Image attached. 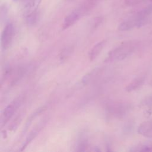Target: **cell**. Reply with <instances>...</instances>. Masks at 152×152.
Here are the masks:
<instances>
[{
  "label": "cell",
  "instance_id": "cell-1",
  "mask_svg": "<svg viewBox=\"0 0 152 152\" xmlns=\"http://www.w3.org/2000/svg\"><path fill=\"white\" fill-rule=\"evenodd\" d=\"M136 44L135 42L132 41L122 43L109 52L105 61L112 62L125 59L135 50Z\"/></svg>",
  "mask_w": 152,
  "mask_h": 152
},
{
  "label": "cell",
  "instance_id": "cell-6",
  "mask_svg": "<svg viewBox=\"0 0 152 152\" xmlns=\"http://www.w3.org/2000/svg\"><path fill=\"white\" fill-rule=\"evenodd\" d=\"M137 132L144 137L152 138V120L144 121L141 123L138 127Z\"/></svg>",
  "mask_w": 152,
  "mask_h": 152
},
{
  "label": "cell",
  "instance_id": "cell-8",
  "mask_svg": "<svg viewBox=\"0 0 152 152\" xmlns=\"http://www.w3.org/2000/svg\"><path fill=\"white\" fill-rule=\"evenodd\" d=\"M45 124V122H44L43 121H42L41 123L39 124L36 126H35L32 131L29 133V134L28 135V136L26 138V140L23 144V145L22 146L21 148V150H24L27 145L28 144H30V142L37 136V135L39 134V132L41 131V129L43 128L44 125Z\"/></svg>",
  "mask_w": 152,
  "mask_h": 152
},
{
  "label": "cell",
  "instance_id": "cell-4",
  "mask_svg": "<svg viewBox=\"0 0 152 152\" xmlns=\"http://www.w3.org/2000/svg\"><path fill=\"white\" fill-rule=\"evenodd\" d=\"M22 101L21 97H18L14 99L8 106L4 109L1 119V126L5 125L7 122L13 116L18 108L20 107Z\"/></svg>",
  "mask_w": 152,
  "mask_h": 152
},
{
  "label": "cell",
  "instance_id": "cell-16",
  "mask_svg": "<svg viewBox=\"0 0 152 152\" xmlns=\"http://www.w3.org/2000/svg\"><path fill=\"white\" fill-rule=\"evenodd\" d=\"M147 1H152V0H125V3L128 6H134Z\"/></svg>",
  "mask_w": 152,
  "mask_h": 152
},
{
  "label": "cell",
  "instance_id": "cell-9",
  "mask_svg": "<svg viewBox=\"0 0 152 152\" xmlns=\"http://www.w3.org/2000/svg\"><path fill=\"white\" fill-rule=\"evenodd\" d=\"M42 0H30L24 7L23 14L25 17L37 10Z\"/></svg>",
  "mask_w": 152,
  "mask_h": 152
},
{
  "label": "cell",
  "instance_id": "cell-7",
  "mask_svg": "<svg viewBox=\"0 0 152 152\" xmlns=\"http://www.w3.org/2000/svg\"><path fill=\"white\" fill-rule=\"evenodd\" d=\"M106 41L105 40H101L94 45L93 47L91 49L88 53V58L90 61L94 60L101 53L106 45Z\"/></svg>",
  "mask_w": 152,
  "mask_h": 152
},
{
  "label": "cell",
  "instance_id": "cell-17",
  "mask_svg": "<svg viewBox=\"0 0 152 152\" xmlns=\"http://www.w3.org/2000/svg\"><path fill=\"white\" fill-rule=\"evenodd\" d=\"M71 52V49H64L62 52H61V58L62 59L63 58H65L66 56H69L70 53Z\"/></svg>",
  "mask_w": 152,
  "mask_h": 152
},
{
  "label": "cell",
  "instance_id": "cell-18",
  "mask_svg": "<svg viewBox=\"0 0 152 152\" xmlns=\"http://www.w3.org/2000/svg\"><path fill=\"white\" fill-rule=\"evenodd\" d=\"M89 1H91V2H94V1H98V0H88Z\"/></svg>",
  "mask_w": 152,
  "mask_h": 152
},
{
  "label": "cell",
  "instance_id": "cell-19",
  "mask_svg": "<svg viewBox=\"0 0 152 152\" xmlns=\"http://www.w3.org/2000/svg\"><path fill=\"white\" fill-rule=\"evenodd\" d=\"M12 1H18V0H12Z\"/></svg>",
  "mask_w": 152,
  "mask_h": 152
},
{
  "label": "cell",
  "instance_id": "cell-5",
  "mask_svg": "<svg viewBox=\"0 0 152 152\" xmlns=\"http://www.w3.org/2000/svg\"><path fill=\"white\" fill-rule=\"evenodd\" d=\"M14 34V27L12 23H8L4 27L1 35V47L7 49L11 45Z\"/></svg>",
  "mask_w": 152,
  "mask_h": 152
},
{
  "label": "cell",
  "instance_id": "cell-3",
  "mask_svg": "<svg viewBox=\"0 0 152 152\" xmlns=\"http://www.w3.org/2000/svg\"><path fill=\"white\" fill-rule=\"evenodd\" d=\"M87 10L88 7L87 6H82L71 12L65 17L64 20L62 25V29H67L68 28L73 26L80 20V18L82 17L83 15L85 14Z\"/></svg>",
  "mask_w": 152,
  "mask_h": 152
},
{
  "label": "cell",
  "instance_id": "cell-11",
  "mask_svg": "<svg viewBox=\"0 0 152 152\" xmlns=\"http://www.w3.org/2000/svg\"><path fill=\"white\" fill-rule=\"evenodd\" d=\"M140 107L143 109L144 113L147 116L152 114V96H148L143 99L141 103Z\"/></svg>",
  "mask_w": 152,
  "mask_h": 152
},
{
  "label": "cell",
  "instance_id": "cell-12",
  "mask_svg": "<svg viewBox=\"0 0 152 152\" xmlns=\"http://www.w3.org/2000/svg\"><path fill=\"white\" fill-rule=\"evenodd\" d=\"M131 151H152V141L140 142L130 149Z\"/></svg>",
  "mask_w": 152,
  "mask_h": 152
},
{
  "label": "cell",
  "instance_id": "cell-13",
  "mask_svg": "<svg viewBox=\"0 0 152 152\" xmlns=\"http://www.w3.org/2000/svg\"><path fill=\"white\" fill-rule=\"evenodd\" d=\"M134 27H137V24L135 20L132 17L121 23L118 28L119 31H127Z\"/></svg>",
  "mask_w": 152,
  "mask_h": 152
},
{
  "label": "cell",
  "instance_id": "cell-15",
  "mask_svg": "<svg viewBox=\"0 0 152 152\" xmlns=\"http://www.w3.org/2000/svg\"><path fill=\"white\" fill-rule=\"evenodd\" d=\"M39 18L40 12L37 10L27 15L26 17V21L28 26H34L39 22Z\"/></svg>",
  "mask_w": 152,
  "mask_h": 152
},
{
  "label": "cell",
  "instance_id": "cell-14",
  "mask_svg": "<svg viewBox=\"0 0 152 152\" xmlns=\"http://www.w3.org/2000/svg\"><path fill=\"white\" fill-rule=\"evenodd\" d=\"M100 71H101L100 68H96L93 70L90 71L88 73L85 75L83 78L82 83L84 85H87V84L90 83L91 81H92L97 77V75L99 74Z\"/></svg>",
  "mask_w": 152,
  "mask_h": 152
},
{
  "label": "cell",
  "instance_id": "cell-10",
  "mask_svg": "<svg viewBox=\"0 0 152 152\" xmlns=\"http://www.w3.org/2000/svg\"><path fill=\"white\" fill-rule=\"evenodd\" d=\"M145 80V76H139L134 78L125 87V90L128 92H131L139 88L144 83Z\"/></svg>",
  "mask_w": 152,
  "mask_h": 152
},
{
  "label": "cell",
  "instance_id": "cell-2",
  "mask_svg": "<svg viewBox=\"0 0 152 152\" xmlns=\"http://www.w3.org/2000/svg\"><path fill=\"white\" fill-rule=\"evenodd\" d=\"M131 109L129 104L125 102H116L109 103L106 107L107 115L113 118H121L125 115Z\"/></svg>",
  "mask_w": 152,
  "mask_h": 152
}]
</instances>
